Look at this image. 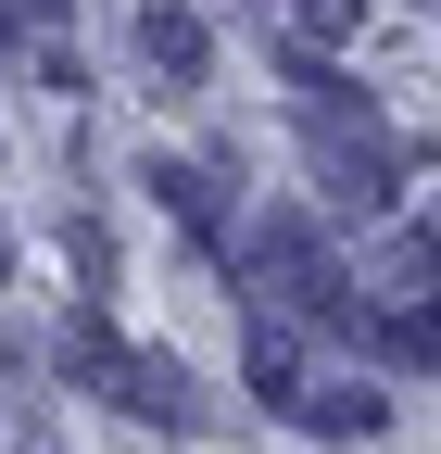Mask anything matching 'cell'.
I'll list each match as a JSON object with an SVG mask.
<instances>
[{"label":"cell","instance_id":"obj_10","mask_svg":"<svg viewBox=\"0 0 441 454\" xmlns=\"http://www.w3.org/2000/svg\"><path fill=\"white\" fill-rule=\"evenodd\" d=\"M38 13H64V0H38Z\"/></svg>","mask_w":441,"mask_h":454},{"label":"cell","instance_id":"obj_6","mask_svg":"<svg viewBox=\"0 0 441 454\" xmlns=\"http://www.w3.org/2000/svg\"><path fill=\"white\" fill-rule=\"evenodd\" d=\"M429 278H441V253L429 240H391V253H378V303H416Z\"/></svg>","mask_w":441,"mask_h":454},{"label":"cell","instance_id":"obj_8","mask_svg":"<svg viewBox=\"0 0 441 454\" xmlns=\"http://www.w3.org/2000/svg\"><path fill=\"white\" fill-rule=\"evenodd\" d=\"M353 13H366V0H290V26H303V38H353Z\"/></svg>","mask_w":441,"mask_h":454},{"label":"cell","instance_id":"obj_2","mask_svg":"<svg viewBox=\"0 0 441 454\" xmlns=\"http://www.w3.org/2000/svg\"><path fill=\"white\" fill-rule=\"evenodd\" d=\"M139 64L190 89V76H202V13H164V0H151V13H139Z\"/></svg>","mask_w":441,"mask_h":454},{"label":"cell","instance_id":"obj_1","mask_svg":"<svg viewBox=\"0 0 441 454\" xmlns=\"http://www.w3.org/2000/svg\"><path fill=\"white\" fill-rule=\"evenodd\" d=\"M114 404H127V417H164V429H190V417H202L177 354H127V366H114Z\"/></svg>","mask_w":441,"mask_h":454},{"label":"cell","instance_id":"obj_9","mask_svg":"<svg viewBox=\"0 0 441 454\" xmlns=\"http://www.w3.org/2000/svg\"><path fill=\"white\" fill-rule=\"evenodd\" d=\"M0 38H13V0H0Z\"/></svg>","mask_w":441,"mask_h":454},{"label":"cell","instance_id":"obj_4","mask_svg":"<svg viewBox=\"0 0 441 454\" xmlns=\"http://www.w3.org/2000/svg\"><path fill=\"white\" fill-rule=\"evenodd\" d=\"M252 391H265V404H303V354H290L278 316H252Z\"/></svg>","mask_w":441,"mask_h":454},{"label":"cell","instance_id":"obj_3","mask_svg":"<svg viewBox=\"0 0 441 454\" xmlns=\"http://www.w3.org/2000/svg\"><path fill=\"white\" fill-rule=\"evenodd\" d=\"M303 417H315L328 442H378V417H391V404H378L366 379H328V391H303Z\"/></svg>","mask_w":441,"mask_h":454},{"label":"cell","instance_id":"obj_7","mask_svg":"<svg viewBox=\"0 0 441 454\" xmlns=\"http://www.w3.org/2000/svg\"><path fill=\"white\" fill-rule=\"evenodd\" d=\"M378 354H391V366H441V303H429V316H391Z\"/></svg>","mask_w":441,"mask_h":454},{"label":"cell","instance_id":"obj_5","mask_svg":"<svg viewBox=\"0 0 441 454\" xmlns=\"http://www.w3.org/2000/svg\"><path fill=\"white\" fill-rule=\"evenodd\" d=\"M64 366H76V379H114V366H127V340L101 328V316H64Z\"/></svg>","mask_w":441,"mask_h":454},{"label":"cell","instance_id":"obj_11","mask_svg":"<svg viewBox=\"0 0 441 454\" xmlns=\"http://www.w3.org/2000/svg\"><path fill=\"white\" fill-rule=\"evenodd\" d=\"M0 265H13V240H0Z\"/></svg>","mask_w":441,"mask_h":454}]
</instances>
